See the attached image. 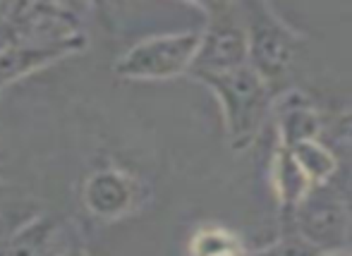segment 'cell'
<instances>
[{"instance_id":"1","label":"cell","mask_w":352,"mask_h":256,"mask_svg":"<svg viewBox=\"0 0 352 256\" xmlns=\"http://www.w3.org/2000/svg\"><path fill=\"white\" fill-rule=\"evenodd\" d=\"M197 82L209 89L218 101L228 146L235 154L250 149L271 120L276 91L269 82L250 62L218 75H204Z\"/></svg>"},{"instance_id":"2","label":"cell","mask_w":352,"mask_h":256,"mask_svg":"<svg viewBox=\"0 0 352 256\" xmlns=\"http://www.w3.org/2000/svg\"><path fill=\"white\" fill-rule=\"evenodd\" d=\"M250 36V65L264 77L276 93L290 86L297 58L307 43V36L287 24L271 8L269 0H240Z\"/></svg>"},{"instance_id":"3","label":"cell","mask_w":352,"mask_h":256,"mask_svg":"<svg viewBox=\"0 0 352 256\" xmlns=\"http://www.w3.org/2000/svg\"><path fill=\"white\" fill-rule=\"evenodd\" d=\"M201 32L156 34L130 46L113 65L116 77L125 82H170L190 77Z\"/></svg>"},{"instance_id":"4","label":"cell","mask_w":352,"mask_h":256,"mask_svg":"<svg viewBox=\"0 0 352 256\" xmlns=\"http://www.w3.org/2000/svg\"><path fill=\"white\" fill-rule=\"evenodd\" d=\"M148 187L140 175L118 163L96 165L82 180V206L101 223L130 218L148 201Z\"/></svg>"},{"instance_id":"5","label":"cell","mask_w":352,"mask_h":256,"mask_svg":"<svg viewBox=\"0 0 352 256\" xmlns=\"http://www.w3.org/2000/svg\"><path fill=\"white\" fill-rule=\"evenodd\" d=\"M295 233L314 252H352V216L331 182L311 187L305 196L295 213Z\"/></svg>"},{"instance_id":"6","label":"cell","mask_w":352,"mask_h":256,"mask_svg":"<svg viewBox=\"0 0 352 256\" xmlns=\"http://www.w3.org/2000/svg\"><path fill=\"white\" fill-rule=\"evenodd\" d=\"M247 62H250V36H247L242 5L232 12L206 19V29H201L199 51L190 70L192 80L235 70Z\"/></svg>"},{"instance_id":"7","label":"cell","mask_w":352,"mask_h":256,"mask_svg":"<svg viewBox=\"0 0 352 256\" xmlns=\"http://www.w3.org/2000/svg\"><path fill=\"white\" fill-rule=\"evenodd\" d=\"M77 230L56 216L32 213L17 225L3 242V252L17 254H70L87 252Z\"/></svg>"},{"instance_id":"8","label":"cell","mask_w":352,"mask_h":256,"mask_svg":"<svg viewBox=\"0 0 352 256\" xmlns=\"http://www.w3.org/2000/svg\"><path fill=\"white\" fill-rule=\"evenodd\" d=\"M271 120L276 125L278 144L287 149L305 139L321 137L326 127V117L314 103V98L292 84L276 93Z\"/></svg>"},{"instance_id":"9","label":"cell","mask_w":352,"mask_h":256,"mask_svg":"<svg viewBox=\"0 0 352 256\" xmlns=\"http://www.w3.org/2000/svg\"><path fill=\"white\" fill-rule=\"evenodd\" d=\"M271 187H274L276 201H278L280 235H297L295 213L314 185L287 146L278 144L271 156Z\"/></svg>"},{"instance_id":"10","label":"cell","mask_w":352,"mask_h":256,"mask_svg":"<svg viewBox=\"0 0 352 256\" xmlns=\"http://www.w3.org/2000/svg\"><path fill=\"white\" fill-rule=\"evenodd\" d=\"M290 151L297 159V163L302 165V170L307 172V177H309L314 187L316 185H329L340 168V156L336 154V151L331 149L321 137L300 141V144L290 146Z\"/></svg>"},{"instance_id":"11","label":"cell","mask_w":352,"mask_h":256,"mask_svg":"<svg viewBox=\"0 0 352 256\" xmlns=\"http://www.w3.org/2000/svg\"><path fill=\"white\" fill-rule=\"evenodd\" d=\"M187 252L199 256H230L247 252V247L235 230L226 228L221 223H201L190 235Z\"/></svg>"},{"instance_id":"12","label":"cell","mask_w":352,"mask_h":256,"mask_svg":"<svg viewBox=\"0 0 352 256\" xmlns=\"http://www.w3.org/2000/svg\"><path fill=\"white\" fill-rule=\"evenodd\" d=\"M321 139L340 156V161L350 159L352 156V108L336 113L331 120H326Z\"/></svg>"},{"instance_id":"13","label":"cell","mask_w":352,"mask_h":256,"mask_svg":"<svg viewBox=\"0 0 352 256\" xmlns=\"http://www.w3.org/2000/svg\"><path fill=\"white\" fill-rule=\"evenodd\" d=\"M331 185H333V189L340 194V199L345 201V206H348V211L352 216V156L340 161V168L336 172L333 180H331Z\"/></svg>"},{"instance_id":"14","label":"cell","mask_w":352,"mask_h":256,"mask_svg":"<svg viewBox=\"0 0 352 256\" xmlns=\"http://www.w3.org/2000/svg\"><path fill=\"white\" fill-rule=\"evenodd\" d=\"M180 3H187V5H192V8H197L206 19L232 12V10H237L242 5L240 0H180Z\"/></svg>"},{"instance_id":"15","label":"cell","mask_w":352,"mask_h":256,"mask_svg":"<svg viewBox=\"0 0 352 256\" xmlns=\"http://www.w3.org/2000/svg\"><path fill=\"white\" fill-rule=\"evenodd\" d=\"M27 201L24 199H17V191L8 185V182L0 177V216L8 218L10 213H17L19 206H24Z\"/></svg>"},{"instance_id":"16","label":"cell","mask_w":352,"mask_h":256,"mask_svg":"<svg viewBox=\"0 0 352 256\" xmlns=\"http://www.w3.org/2000/svg\"><path fill=\"white\" fill-rule=\"evenodd\" d=\"M89 5H94V8H98V10H111L113 5H118L120 0H87Z\"/></svg>"},{"instance_id":"17","label":"cell","mask_w":352,"mask_h":256,"mask_svg":"<svg viewBox=\"0 0 352 256\" xmlns=\"http://www.w3.org/2000/svg\"><path fill=\"white\" fill-rule=\"evenodd\" d=\"M8 225H5V216H0V249H3V242L8 240Z\"/></svg>"},{"instance_id":"18","label":"cell","mask_w":352,"mask_h":256,"mask_svg":"<svg viewBox=\"0 0 352 256\" xmlns=\"http://www.w3.org/2000/svg\"><path fill=\"white\" fill-rule=\"evenodd\" d=\"M350 247H352V244H350Z\"/></svg>"}]
</instances>
